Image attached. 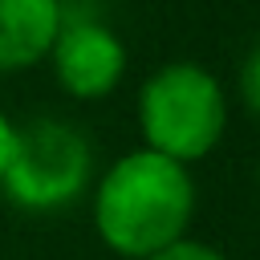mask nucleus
I'll use <instances>...</instances> for the list:
<instances>
[{"mask_svg": "<svg viewBox=\"0 0 260 260\" xmlns=\"http://www.w3.org/2000/svg\"><path fill=\"white\" fill-rule=\"evenodd\" d=\"M89 187H93V146L73 122L53 114L16 122L12 150L0 175V191L12 207L53 215L73 207Z\"/></svg>", "mask_w": 260, "mask_h": 260, "instance_id": "3", "label": "nucleus"}, {"mask_svg": "<svg viewBox=\"0 0 260 260\" xmlns=\"http://www.w3.org/2000/svg\"><path fill=\"white\" fill-rule=\"evenodd\" d=\"M142 260H228V256L215 244H203L195 236H183V240H175V244H167V248H158V252H150Z\"/></svg>", "mask_w": 260, "mask_h": 260, "instance_id": "7", "label": "nucleus"}, {"mask_svg": "<svg viewBox=\"0 0 260 260\" xmlns=\"http://www.w3.org/2000/svg\"><path fill=\"white\" fill-rule=\"evenodd\" d=\"M89 191H93V232L122 260H142L191 236L199 195L191 167L171 154L134 146L118 154L93 179Z\"/></svg>", "mask_w": 260, "mask_h": 260, "instance_id": "1", "label": "nucleus"}, {"mask_svg": "<svg viewBox=\"0 0 260 260\" xmlns=\"http://www.w3.org/2000/svg\"><path fill=\"white\" fill-rule=\"evenodd\" d=\"M142 146L179 162H203L228 134V89L199 61H167L138 85Z\"/></svg>", "mask_w": 260, "mask_h": 260, "instance_id": "2", "label": "nucleus"}, {"mask_svg": "<svg viewBox=\"0 0 260 260\" xmlns=\"http://www.w3.org/2000/svg\"><path fill=\"white\" fill-rule=\"evenodd\" d=\"M53 81L73 102H102L126 81V41L98 16L77 12V4L61 8V24L45 53Z\"/></svg>", "mask_w": 260, "mask_h": 260, "instance_id": "4", "label": "nucleus"}, {"mask_svg": "<svg viewBox=\"0 0 260 260\" xmlns=\"http://www.w3.org/2000/svg\"><path fill=\"white\" fill-rule=\"evenodd\" d=\"M236 93H240V106H244L252 118H260V41H256V45L244 53V61H240Z\"/></svg>", "mask_w": 260, "mask_h": 260, "instance_id": "6", "label": "nucleus"}, {"mask_svg": "<svg viewBox=\"0 0 260 260\" xmlns=\"http://www.w3.org/2000/svg\"><path fill=\"white\" fill-rule=\"evenodd\" d=\"M61 4H85V0H61Z\"/></svg>", "mask_w": 260, "mask_h": 260, "instance_id": "10", "label": "nucleus"}, {"mask_svg": "<svg viewBox=\"0 0 260 260\" xmlns=\"http://www.w3.org/2000/svg\"><path fill=\"white\" fill-rule=\"evenodd\" d=\"M12 134H16V122L0 110V175H4V162H8V150H12Z\"/></svg>", "mask_w": 260, "mask_h": 260, "instance_id": "8", "label": "nucleus"}, {"mask_svg": "<svg viewBox=\"0 0 260 260\" xmlns=\"http://www.w3.org/2000/svg\"><path fill=\"white\" fill-rule=\"evenodd\" d=\"M61 8V0H0V77L45 61Z\"/></svg>", "mask_w": 260, "mask_h": 260, "instance_id": "5", "label": "nucleus"}, {"mask_svg": "<svg viewBox=\"0 0 260 260\" xmlns=\"http://www.w3.org/2000/svg\"><path fill=\"white\" fill-rule=\"evenodd\" d=\"M256 187H260V158H256Z\"/></svg>", "mask_w": 260, "mask_h": 260, "instance_id": "9", "label": "nucleus"}]
</instances>
